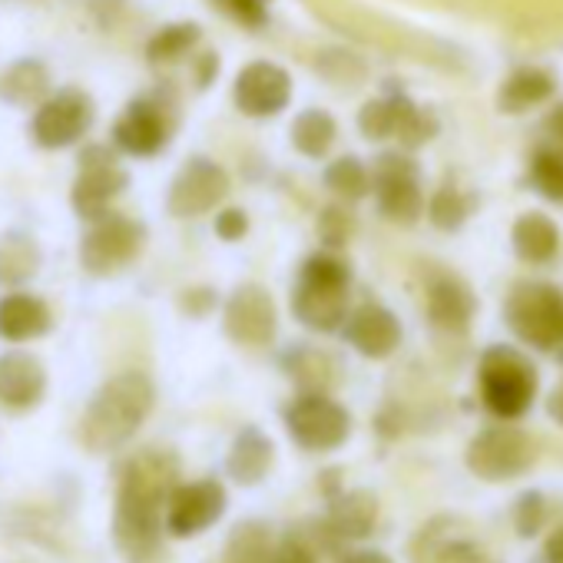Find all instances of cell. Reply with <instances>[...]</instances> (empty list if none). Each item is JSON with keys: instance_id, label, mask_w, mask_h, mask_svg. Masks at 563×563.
<instances>
[{"instance_id": "obj_1", "label": "cell", "mask_w": 563, "mask_h": 563, "mask_svg": "<svg viewBox=\"0 0 563 563\" xmlns=\"http://www.w3.org/2000/svg\"><path fill=\"white\" fill-rule=\"evenodd\" d=\"M179 484V461L173 451L143 448L123 471L113 504V543L126 563H156L163 553V514Z\"/></svg>"}, {"instance_id": "obj_2", "label": "cell", "mask_w": 563, "mask_h": 563, "mask_svg": "<svg viewBox=\"0 0 563 563\" xmlns=\"http://www.w3.org/2000/svg\"><path fill=\"white\" fill-rule=\"evenodd\" d=\"M156 405V385L146 372L107 378L80 418V441L93 454H113L136 438Z\"/></svg>"}, {"instance_id": "obj_3", "label": "cell", "mask_w": 563, "mask_h": 563, "mask_svg": "<svg viewBox=\"0 0 563 563\" xmlns=\"http://www.w3.org/2000/svg\"><path fill=\"white\" fill-rule=\"evenodd\" d=\"M352 312V265L339 255V249L312 252L296 278L292 289V316L319 335L342 332Z\"/></svg>"}, {"instance_id": "obj_4", "label": "cell", "mask_w": 563, "mask_h": 563, "mask_svg": "<svg viewBox=\"0 0 563 563\" xmlns=\"http://www.w3.org/2000/svg\"><path fill=\"white\" fill-rule=\"evenodd\" d=\"M477 395L497 421H520L540 395V372L517 345H487L477 358Z\"/></svg>"}, {"instance_id": "obj_5", "label": "cell", "mask_w": 563, "mask_h": 563, "mask_svg": "<svg viewBox=\"0 0 563 563\" xmlns=\"http://www.w3.org/2000/svg\"><path fill=\"white\" fill-rule=\"evenodd\" d=\"M504 325L520 345L556 355L563 349V289L547 278H517L504 299Z\"/></svg>"}, {"instance_id": "obj_6", "label": "cell", "mask_w": 563, "mask_h": 563, "mask_svg": "<svg viewBox=\"0 0 563 563\" xmlns=\"http://www.w3.org/2000/svg\"><path fill=\"white\" fill-rule=\"evenodd\" d=\"M537 454L540 448L530 431L517 428L514 421H497L490 428H481L471 438L464 451V464L477 481L507 484V481L530 474L537 464Z\"/></svg>"}, {"instance_id": "obj_7", "label": "cell", "mask_w": 563, "mask_h": 563, "mask_svg": "<svg viewBox=\"0 0 563 563\" xmlns=\"http://www.w3.org/2000/svg\"><path fill=\"white\" fill-rule=\"evenodd\" d=\"M358 130L365 140L372 143H385V140H398L401 150L415 153L421 146H428L441 123L428 107H418L408 93L401 90H388L378 100H368L358 113Z\"/></svg>"}, {"instance_id": "obj_8", "label": "cell", "mask_w": 563, "mask_h": 563, "mask_svg": "<svg viewBox=\"0 0 563 563\" xmlns=\"http://www.w3.org/2000/svg\"><path fill=\"white\" fill-rule=\"evenodd\" d=\"M289 438L312 454L339 451L352 434V415L329 391H299L282 411Z\"/></svg>"}, {"instance_id": "obj_9", "label": "cell", "mask_w": 563, "mask_h": 563, "mask_svg": "<svg viewBox=\"0 0 563 563\" xmlns=\"http://www.w3.org/2000/svg\"><path fill=\"white\" fill-rule=\"evenodd\" d=\"M372 192L378 212L395 225H415L424 216L421 169L408 150H385L372 166Z\"/></svg>"}, {"instance_id": "obj_10", "label": "cell", "mask_w": 563, "mask_h": 563, "mask_svg": "<svg viewBox=\"0 0 563 563\" xmlns=\"http://www.w3.org/2000/svg\"><path fill=\"white\" fill-rule=\"evenodd\" d=\"M146 245V225L107 209L103 216L90 219V229L80 239V265L90 275H117L130 262L140 258Z\"/></svg>"}, {"instance_id": "obj_11", "label": "cell", "mask_w": 563, "mask_h": 563, "mask_svg": "<svg viewBox=\"0 0 563 563\" xmlns=\"http://www.w3.org/2000/svg\"><path fill=\"white\" fill-rule=\"evenodd\" d=\"M176 130V100L169 93H146L126 103L113 123V146L126 156L150 159L163 153Z\"/></svg>"}, {"instance_id": "obj_12", "label": "cell", "mask_w": 563, "mask_h": 563, "mask_svg": "<svg viewBox=\"0 0 563 563\" xmlns=\"http://www.w3.org/2000/svg\"><path fill=\"white\" fill-rule=\"evenodd\" d=\"M97 120V103L87 90L64 87L54 90L31 120V136L41 150H67L77 146Z\"/></svg>"}, {"instance_id": "obj_13", "label": "cell", "mask_w": 563, "mask_h": 563, "mask_svg": "<svg viewBox=\"0 0 563 563\" xmlns=\"http://www.w3.org/2000/svg\"><path fill=\"white\" fill-rule=\"evenodd\" d=\"M130 186L126 169L120 166L117 153L103 143H90L80 153V169L70 189V202L77 209L80 219H97L107 209H113V202L123 196V189Z\"/></svg>"}, {"instance_id": "obj_14", "label": "cell", "mask_w": 563, "mask_h": 563, "mask_svg": "<svg viewBox=\"0 0 563 563\" xmlns=\"http://www.w3.org/2000/svg\"><path fill=\"white\" fill-rule=\"evenodd\" d=\"M424 312L438 335L444 339H464L471 332V322L477 316V296L451 268H434L424 278Z\"/></svg>"}, {"instance_id": "obj_15", "label": "cell", "mask_w": 563, "mask_h": 563, "mask_svg": "<svg viewBox=\"0 0 563 563\" xmlns=\"http://www.w3.org/2000/svg\"><path fill=\"white\" fill-rule=\"evenodd\" d=\"M229 196V176L225 169L209 156H192L183 163V169L169 183L166 209L176 219H199L212 212Z\"/></svg>"}, {"instance_id": "obj_16", "label": "cell", "mask_w": 563, "mask_h": 563, "mask_svg": "<svg viewBox=\"0 0 563 563\" xmlns=\"http://www.w3.org/2000/svg\"><path fill=\"white\" fill-rule=\"evenodd\" d=\"M222 329L235 345L245 349H265L275 342L278 332V312L272 302V292L258 282H245L239 286L222 309Z\"/></svg>"}, {"instance_id": "obj_17", "label": "cell", "mask_w": 563, "mask_h": 563, "mask_svg": "<svg viewBox=\"0 0 563 563\" xmlns=\"http://www.w3.org/2000/svg\"><path fill=\"white\" fill-rule=\"evenodd\" d=\"M232 103L242 117L252 120H268L289 110L292 103V77L286 67L272 60H252L239 70L232 84Z\"/></svg>"}, {"instance_id": "obj_18", "label": "cell", "mask_w": 563, "mask_h": 563, "mask_svg": "<svg viewBox=\"0 0 563 563\" xmlns=\"http://www.w3.org/2000/svg\"><path fill=\"white\" fill-rule=\"evenodd\" d=\"M225 507H229V494L212 477L176 484L166 500L163 523L173 537H196V533L209 530L225 514Z\"/></svg>"}, {"instance_id": "obj_19", "label": "cell", "mask_w": 563, "mask_h": 563, "mask_svg": "<svg viewBox=\"0 0 563 563\" xmlns=\"http://www.w3.org/2000/svg\"><path fill=\"white\" fill-rule=\"evenodd\" d=\"M342 339L372 362H385L391 358L401 342H405V329L398 322V316L378 302H362L349 312L345 325H342Z\"/></svg>"}, {"instance_id": "obj_20", "label": "cell", "mask_w": 563, "mask_h": 563, "mask_svg": "<svg viewBox=\"0 0 563 563\" xmlns=\"http://www.w3.org/2000/svg\"><path fill=\"white\" fill-rule=\"evenodd\" d=\"M47 395V372L41 358L31 352H4L0 355V408L31 411Z\"/></svg>"}, {"instance_id": "obj_21", "label": "cell", "mask_w": 563, "mask_h": 563, "mask_svg": "<svg viewBox=\"0 0 563 563\" xmlns=\"http://www.w3.org/2000/svg\"><path fill=\"white\" fill-rule=\"evenodd\" d=\"M54 316L51 306L24 289H11L0 296V339L11 345H24V342H37L51 332Z\"/></svg>"}, {"instance_id": "obj_22", "label": "cell", "mask_w": 563, "mask_h": 563, "mask_svg": "<svg viewBox=\"0 0 563 563\" xmlns=\"http://www.w3.org/2000/svg\"><path fill=\"white\" fill-rule=\"evenodd\" d=\"M556 97V74L537 64H520L514 67L500 90H497V110L504 117H523Z\"/></svg>"}, {"instance_id": "obj_23", "label": "cell", "mask_w": 563, "mask_h": 563, "mask_svg": "<svg viewBox=\"0 0 563 563\" xmlns=\"http://www.w3.org/2000/svg\"><path fill=\"white\" fill-rule=\"evenodd\" d=\"M510 249L514 255L530 265V268H543V265H553L560 249H563V235H560V225L530 209V212H520L510 225Z\"/></svg>"}, {"instance_id": "obj_24", "label": "cell", "mask_w": 563, "mask_h": 563, "mask_svg": "<svg viewBox=\"0 0 563 563\" xmlns=\"http://www.w3.org/2000/svg\"><path fill=\"white\" fill-rule=\"evenodd\" d=\"M378 497L372 490H339L329 500V517L322 520L329 533L345 543V540H368L378 527Z\"/></svg>"}, {"instance_id": "obj_25", "label": "cell", "mask_w": 563, "mask_h": 563, "mask_svg": "<svg viewBox=\"0 0 563 563\" xmlns=\"http://www.w3.org/2000/svg\"><path fill=\"white\" fill-rule=\"evenodd\" d=\"M272 461H275V444H272V438H268L262 428L249 424V428H242V431L235 434V441H232V448H229V457H225V471H229V477H232L235 484L255 487V484H262V481L268 477Z\"/></svg>"}, {"instance_id": "obj_26", "label": "cell", "mask_w": 563, "mask_h": 563, "mask_svg": "<svg viewBox=\"0 0 563 563\" xmlns=\"http://www.w3.org/2000/svg\"><path fill=\"white\" fill-rule=\"evenodd\" d=\"M54 93V80L44 60L21 57L0 74V100L18 110H37Z\"/></svg>"}, {"instance_id": "obj_27", "label": "cell", "mask_w": 563, "mask_h": 563, "mask_svg": "<svg viewBox=\"0 0 563 563\" xmlns=\"http://www.w3.org/2000/svg\"><path fill=\"white\" fill-rule=\"evenodd\" d=\"M41 272V245L31 232L11 229L0 235V289H24Z\"/></svg>"}, {"instance_id": "obj_28", "label": "cell", "mask_w": 563, "mask_h": 563, "mask_svg": "<svg viewBox=\"0 0 563 563\" xmlns=\"http://www.w3.org/2000/svg\"><path fill=\"white\" fill-rule=\"evenodd\" d=\"M474 209H477V196H474L471 189L457 186L454 176H448V179L431 192V199H424V212H428L431 225L441 229V232H457V229H464V222L474 216Z\"/></svg>"}, {"instance_id": "obj_29", "label": "cell", "mask_w": 563, "mask_h": 563, "mask_svg": "<svg viewBox=\"0 0 563 563\" xmlns=\"http://www.w3.org/2000/svg\"><path fill=\"white\" fill-rule=\"evenodd\" d=\"M282 365H286L299 391H332L339 382V362L329 352L312 349V345H296Z\"/></svg>"}, {"instance_id": "obj_30", "label": "cell", "mask_w": 563, "mask_h": 563, "mask_svg": "<svg viewBox=\"0 0 563 563\" xmlns=\"http://www.w3.org/2000/svg\"><path fill=\"white\" fill-rule=\"evenodd\" d=\"M527 183L550 206H563V150L550 140L537 143L527 159Z\"/></svg>"}, {"instance_id": "obj_31", "label": "cell", "mask_w": 563, "mask_h": 563, "mask_svg": "<svg viewBox=\"0 0 563 563\" xmlns=\"http://www.w3.org/2000/svg\"><path fill=\"white\" fill-rule=\"evenodd\" d=\"M339 140V123L332 113L312 107V110H302L292 123V146L309 156V159H325L332 153Z\"/></svg>"}, {"instance_id": "obj_32", "label": "cell", "mask_w": 563, "mask_h": 563, "mask_svg": "<svg viewBox=\"0 0 563 563\" xmlns=\"http://www.w3.org/2000/svg\"><path fill=\"white\" fill-rule=\"evenodd\" d=\"M199 44H202V27H199V24H189V21H183V24H166V27H159V31L150 37L146 57H150L153 67H173V64L186 60Z\"/></svg>"}, {"instance_id": "obj_33", "label": "cell", "mask_w": 563, "mask_h": 563, "mask_svg": "<svg viewBox=\"0 0 563 563\" xmlns=\"http://www.w3.org/2000/svg\"><path fill=\"white\" fill-rule=\"evenodd\" d=\"M272 530L258 520H242L225 540V563H272Z\"/></svg>"}, {"instance_id": "obj_34", "label": "cell", "mask_w": 563, "mask_h": 563, "mask_svg": "<svg viewBox=\"0 0 563 563\" xmlns=\"http://www.w3.org/2000/svg\"><path fill=\"white\" fill-rule=\"evenodd\" d=\"M325 186L342 199V202H358L372 192V169L358 156H339L325 169Z\"/></svg>"}, {"instance_id": "obj_35", "label": "cell", "mask_w": 563, "mask_h": 563, "mask_svg": "<svg viewBox=\"0 0 563 563\" xmlns=\"http://www.w3.org/2000/svg\"><path fill=\"white\" fill-rule=\"evenodd\" d=\"M510 520L520 540H533L547 523V497L540 490H523L510 507Z\"/></svg>"}, {"instance_id": "obj_36", "label": "cell", "mask_w": 563, "mask_h": 563, "mask_svg": "<svg viewBox=\"0 0 563 563\" xmlns=\"http://www.w3.org/2000/svg\"><path fill=\"white\" fill-rule=\"evenodd\" d=\"M352 232H355V216H352L349 202L339 199V202L322 209V216H319V239H322L325 249H342L352 239Z\"/></svg>"}, {"instance_id": "obj_37", "label": "cell", "mask_w": 563, "mask_h": 563, "mask_svg": "<svg viewBox=\"0 0 563 563\" xmlns=\"http://www.w3.org/2000/svg\"><path fill=\"white\" fill-rule=\"evenodd\" d=\"M219 8H222L232 21H239L242 27H252V31L265 27V21H268L265 0H219Z\"/></svg>"}, {"instance_id": "obj_38", "label": "cell", "mask_w": 563, "mask_h": 563, "mask_svg": "<svg viewBox=\"0 0 563 563\" xmlns=\"http://www.w3.org/2000/svg\"><path fill=\"white\" fill-rule=\"evenodd\" d=\"M249 232V216L242 209H222L216 212V235L222 242H239Z\"/></svg>"}, {"instance_id": "obj_39", "label": "cell", "mask_w": 563, "mask_h": 563, "mask_svg": "<svg viewBox=\"0 0 563 563\" xmlns=\"http://www.w3.org/2000/svg\"><path fill=\"white\" fill-rule=\"evenodd\" d=\"M543 133H547V140H550L553 146L563 150V100H560L556 107L547 110V117H543Z\"/></svg>"}, {"instance_id": "obj_40", "label": "cell", "mask_w": 563, "mask_h": 563, "mask_svg": "<svg viewBox=\"0 0 563 563\" xmlns=\"http://www.w3.org/2000/svg\"><path fill=\"white\" fill-rule=\"evenodd\" d=\"M216 306V299H212V292L209 289H192V292H186V299H183V309L189 312V316H206L209 309Z\"/></svg>"}, {"instance_id": "obj_41", "label": "cell", "mask_w": 563, "mask_h": 563, "mask_svg": "<svg viewBox=\"0 0 563 563\" xmlns=\"http://www.w3.org/2000/svg\"><path fill=\"white\" fill-rule=\"evenodd\" d=\"M540 563H563V527H556L540 547Z\"/></svg>"}, {"instance_id": "obj_42", "label": "cell", "mask_w": 563, "mask_h": 563, "mask_svg": "<svg viewBox=\"0 0 563 563\" xmlns=\"http://www.w3.org/2000/svg\"><path fill=\"white\" fill-rule=\"evenodd\" d=\"M547 415H550L553 424L563 428V378H560V382L550 388V395H547Z\"/></svg>"}, {"instance_id": "obj_43", "label": "cell", "mask_w": 563, "mask_h": 563, "mask_svg": "<svg viewBox=\"0 0 563 563\" xmlns=\"http://www.w3.org/2000/svg\"><path fill=\"white\" fill-rule=\"evenodd\" d=\"M342 563H395V560L382 550H355V553L342 556Z\"/></svg>"}, {"instance_id": "obj_44", "label": "cell", "mask_w": 563, "mask_h": 563, "mask_svg": "<svg viewBox=\"0 0 563 563\" xmlns=\"http://www.w3.org/2000/svg\"><path fill=\"white\" fill-rule=\"evenodd\" d=\"M216 74H219V60H216V54H206L202 67H199V87H209Z\"/></svg>"}, {"instance_id": "obj_45", "label": "cell", "mask_w": 563, "mask_h": 563, "mask_svg": "<svg viewBox=\"0 0 563 563\" xmlns=\"http://www.w3.org/2000/svg\"><path fill=\"white\" fill-rule=\"evenodd\" d=\"M474 563H487V560H484V556H477V560H474Z\"/></svg>"}]
</instances>
